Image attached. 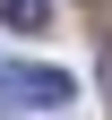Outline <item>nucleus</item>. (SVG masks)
Instances as JSON below:
<instances>
[{
	"mask_svg": "<svg viewBox=\"0 0 112 120\" xmlns=\"http://www.w3.org/2000/svg\"><path fill=\"white\" fill-rule=\"evenodd\" d=\"M0 94L26 103V112H60L78 86H69V69H0Z\"/></svg>",
	"mask_w": 112,
	"mask_h": 120,
	"instance_id": "obj_1",
	"label": "nucleus"
},
{
	"mask_svg": "<svg viewBox=\"0 0 112 120\" xmlns=\"http://www.w3.org/2000/svg\"><path fill=\"white\" fill-rule=\"evenodd\" d=\"M0 26H26L35 34V26H52V0H0Z\"/></svg>",
	"mask_w": 112,
	"mask_h": 120,
	"instance_id": "obj_2",
	"label": "nucleus"
}]
</instances>
